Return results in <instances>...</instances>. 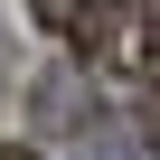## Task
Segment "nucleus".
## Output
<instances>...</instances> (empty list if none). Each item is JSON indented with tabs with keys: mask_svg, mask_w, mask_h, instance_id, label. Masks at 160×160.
Masks as SVG:
<instances>
[{
	"mask_svg": "<svg viewBox=\"0 0 160 160\" xmlns=\"http://www.w3.org/2000/svg\"><path fill=\"white\" fill-rule=\"evenodd\" d=\"M113 10H122V0H28V19H38L47 38H66L75 57H94V47H104Z\"/></svg>",
	"mask_w": 160,
	"mask_h": 160,
	"instance_id": "obj_1",
	"label": "nucleus"
},
{
	"mask_svg": "<svg viewBox=\"0 0 160 160\" xmlns=\"http://www.w3.org/2000/svg\"><path fill=\"white\" fill-rule=\"evenodd\" d=\"M0 160H38V151H28V141H0Z\"/></svg>",
	"mask_w": 160,
	"mask_h": 160,
	"instance_id": "obj_2",
	"label": "nucleus"
}]
</instances>
